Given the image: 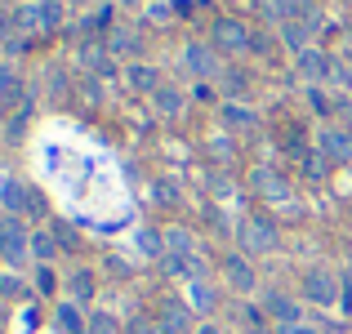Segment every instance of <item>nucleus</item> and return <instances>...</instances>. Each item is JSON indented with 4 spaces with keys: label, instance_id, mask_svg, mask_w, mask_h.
Listing matches in <instances>:
<instances>
[{
    "label": "nucleus",
    "instance_id": "obj_1",
    "mask_svg": "<svg viewBox=\"0 0 352 334\" xmlns=\"http://www.w3.org/2000/svg\"><path fill=\"white\" fill-rule=\"evenodd\" d=\"M58 326L67 330V334H85V321H80L76 308H58Z\"/></svg>",
    "mask_w": 352,
    "mask_h": 334
},
{
    "label": "nucleus",
    "instance_id": "obj_2",
    "mask_svg": "<svg viewBox=\"0 0 352 334\" xmlns=\"http://www.w3.org/2000/svg\"><path fill=\"white\" fill-rule=\"evenodd\" d=\"M308 290H312V299H317V303H330V299H335V294H330V276H312V281H308Z\"/></svg>",
    "mask_w": 352,
    "mask_h": 334
},
{
    "label": "nucleus",
    "instance_id": "obj_3",
    "mask_svg": "<svg viewBox=\"0 0 352 334\" xmlns=\"http://www.w3.org/2000/svg\"><path fill=\"white\" fill-rule=\"evenodd\" d=\"M267 308H272V312H276L281 321H294V317H299V308H294L290 299H267Z\"/></svg>",
    "mask_w": 352,
    "mask_h": 334
},
{
    "label": "nucleus",
    "instance_id": "obj_4",
    "mask_svg": "<svg viewBox=\"0 0 352 334\" xmlns=\"http://www.w3.org/2000/svg\"><path fill=\"white\" fill-rule=\"evenodd\" d=\"M245 241L263 249V245H272V232H267V227H250V232H245Z\"/></svg>",
    "mask_w": 352,
    "mask_h": 334
},
{
    "label": "nucleus",
    "instance_id": "obj_5",
    "mask_svg": "<svg viewBox=\"0 0 352 334\" xmlns=\"http://www.w3.org/2000/svg\"><path fill=\"white\" fill-rule=\"evenodd\" d=\"M0 245H5V249H9V258L18 263V254H23V236H18V232H9V236H0Z\"/></svg>",
    "mask_w": 352,
    "mask_h": 334
},
{
    "label": "nucleus",
    "instance_id": "obj_6",
    "mask_svg": "<svg viewBox=\"0 0 352 334\" xmlns=\"http://www.w3.org/2000/svg\"><path fill=\"white\" fill-rule=\"evenodd\" d=\"M72 290H76V299H89V290H94V281H89V272H80L76 281H72Z\"/></svg>",
    "mask_w": 352,
    "mask_h": 334
},
{
    "label": "nucleus",
    "instance_id": "obj_7",
    "mask_svg": "<svg viewBox=\"0 0 352 334\" xmlns=\"http://www.w3.org/2000/svg\"><path fill=\"white\" fill-rule=\"evenodd\" d=\"M89 326H94L89 334H112V330H116V321H112V317H94Z\"/></svg>",
    "mask_w": 352,
    "mask_h": 334
},
{
    "label": "nucleus",
    "instance_id": "obj_8",
    "mask_svg": "<svg viewBox=\"0 0 352 334\" xmlns=\"http://www.w3.org/2000/svg\"><path fill=\"white\" fill-rule=\"evenodd\" d=\"M36 254H41V258H50V254H54V245H50V236H36Z\"/></svg>",
    "mask_w": 352,
    "mask_h": 334
},
{
    "label": "nucleus",
    "instance_id": "obj_9",
    "mask_svg": "<svg viewBox=\"0 0 352 334\" xmlns=\"http://www.w3.org/2000/svg\"><path fill=\"white\" fill-rule=\"evenodd\" d=\"M285 334H317V330H308V326H285Z\"/></svg>",
    "mask_w": 352,
    "mask_h": 334
},
{
    "label": "nucleus",
    "instance_id": "obj_10",
    "mask_svg": "<svg viewBox=\"0 0 352 334\" xmlns=\"http://www.w3.org/2000/svg\"><path fill=\"white\" fill-rule=\"evenodd\" d=\"M201 334H219V330H214V326H206V330H201Z\"/></svg>",
    "mask_w": 352,
    "mask_h": 334
},
{
    "label": "nucleus",
    "instance_id": "obj_11",
    "mask_svg": "<svg viewBox=\"0 0 352 334\" xmlns=\"http://www.w3.org/2000/svg\"><path fill=\"white\" fill-rule=\"evenodd\" d=\"M0 317H5V312H0Z\"/></svg>",
    "mask_w": 352,
    "mask_h": 334
}]
</instances>
